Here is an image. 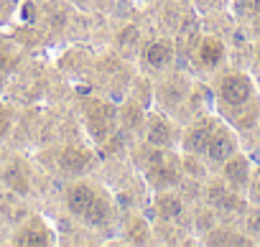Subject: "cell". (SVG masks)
Returning a JSON list of instances; mask_svg holds the SVG:
<instances>
[{
  "mask_svg": "<svg viewBox=\"0 0 260 247\" xmlns=\"http://www.w3.org/2000/svg\"><path fill=\"white\" fill-rule=\"evenodd\" d=\"M237 8L245 13V18L260 16V0H237Z\"/></svg>",
  "mask_w": 260,
  "mask_h": 247,
  "instance_id": "20",
  "label": "cell"
},
{
  "mask_svg": "<svg viewBox=\"0 0 260 247\" xmlns=\"http://www.w3.org/2000/svg\"><path fill=\"white\" fill-rule=\"evenodd\" d=\"M8 69H11V59H8L3 51H0V79H3V77L8 74Z\"/></svg>",
  "mask_w": 260,
  "mask_h": 247,
  "instance_id": "22",
  "label": "cell"
},
{
  "mask_svg": "<svg viewBox=\"0 0 260 247\" xmlns=\"http://www.w3.org/2000/svg\"><path fill=\"white\" fill-rule=\"evenodd\" d=\"M197 61L202 69L209 72H219L227 64V46L219 36H202L199 46H197Z\"/></svg>",
  "mask_w": 260,
  "mask_h": 247,
  "instance_id": "9",
  "label": "cell"
},
{
  "mask_svg": "<svg viewBox=\"0 0 260 247\" xmlns=\"http://www.w3.org/2000/svg\"><path fill=\"white\" fill-rule=\"evenodd\" d=\"M120 120H122V125H125V128L138 130V128H143V122H146V112H143L141 104L130 102V104H125V107L120 110Z\"/></svg>",
  "mask_w": 260,
  "mask_h": 247,
  "instance_id": "17",
  "label": "cell"
},
{
  "mask_svg": "<svg viewBox=\"0 0 260 247\" xmlns=\"http://www.w3.org/2000/svg\"><path fill=\"white\" fill-rule=\"evenodd\" d=\"M92 163H94V156L84 146H67L59 153V171L72 179H82L92 168Z\"/></svg>",
  "mask_w": 260,
  "mask_h": 247,
  "instance_id": "8",
  "label": "cell"
},
{
  "mask_svg": "<svg viewBox=\"0 0 260 247\" xmlns=\"http://www.w3.org/2000/svg\"><path fill=\"white\" fill-rule=\"evenodd\" d=\"M127 242H148V227L143 219H133V224L127 227Z\"/></svg>",
  "mask_w": 260,
  "mask_h": 247,
  "instance_id": "18",
  "label": "cell"
},
{
  "mask_svg": "<svg viewBox=\"0 0 260 247\" xmlns=\"http://www.w3.org/2000/svg\"><path fill=\"white\" fill-rule=\"evenodd\" d=\"M176 59V49L169 39H151L141 49V64L148 74H164L171 69Z\"/></svg>",
  "mask_w": 260,
  "mask_h": 247,
  "instance_id": "6",
  "label": "cell"
},
{
  "mask_svg": "<svg viewBox=\"0 0 260 247\" xmlns=\"http://www.w3.org/2000/svg\"><path fill=\"white\" fill-rule=\"evenodd\" d=\"M16 244H28V247H39V244H54V232L49 229L46 222L41 219H31L26 224H21L13 234Z\"/></svg>",
  "mask_w": 260,
  "mask_h": 247,
  "instance_id": "11",
  "label": "cell"
},
{
  "mask_svg": "<svg viewBox=\"0 0 260 247\" xmlns=\"http://www.w3.org/2000/svg\"><path fill=\"white\" fill-rule=\"evenodd\" d=\"M252 66L260 74V41H255V49H252Z\"/></svg>",
  "mask_w": 260,
  "mask_h": 247,
  "instance_id": "23",
  "label": "cell"
},
{
  "mask_svg": "<svg viewBox=\"0 0 260 247\" xmlns=\"http://www.w3.org/2000/svg\"><path fill=\"white\" fill-rule=\"evenodd\" d=\"M247 201H250L252 206H260V166H255V171H252V181H250Z\"/></svg>",
  "mask_w": 260,
  "mask_h": 247,
  "instance_id": "19",
  "label": "cell"
},
{
  "mask_svg": "<svg viewBox=\"0 0 260 247\" xmlns=\"http://www.w3.org/2000/svg\"><path fill=\"white\" fill-rule=\"evenodd\" d=\"M252 171H255L252 158L245 156L242 151H237L232 158H227V161L219 166V179H222L230 189H235L237 194L247 196V191H250V181H252Z\"/></svg>",
  "mask_w": 260,
  "mask_h": 247,
  "instance_id": "5",
  "label": "cell"
},
{
  "mask_svg": "<svg viewBox=\"0 0 260 247\" xmlns=\"http://www.w3.org/2000/svg\"><path fill=\"white\" fill-rule=\"evenodd\" d=\"M186 97H189V87H186L181 79H171V82H166V84L161 87V92H158L161 104H166L169 110H179V107H184Z\"/></svg>",
  "mask_w": 260,
  "mask_h": 247,
  "instance_id": "15",
  "label": "cell"
},
{
  "mask_svg": "<svg viewBox=\"0 0 260 247\" xmlns=\"http://www.w3.org/2000/svg\"><path fill=\"white\" fill-rule=\"evenodd\" d=\"M3 181L18 194V196H26L28 186H31V179H28V171L21 168V163H11L3 173Z\"/></svg>",
  "mask_w": 260,
  "mask_h": 247,
  "instance_id": "16",
  "label": "cell"
},
{
  "mask_svg": "<svg viewBox=\"0 0 260 247\" xmlns=\"http://www.w3.org/2000/svg\"><path fill=\"white\" fill-rule=\"evenodd\" d=\"M247 31H250V36H252L255 41H260V16L247 18Z\"/></svg>",
  "mask_w": 260,
  "mask_h": 247,
  "instance_id": "21",
  "label": "cell"
},
{
  "mask_svg": "<svg viewBox=\"0 0 260 247\" xmlns=\"http://www.w3.org/2000/svg\"><path fill=\"white\" fill-rule=\"evenodd\" d=\"M237 151H240V135H237V130L230 125L227 120H219L217 125H214V130H212V135H209V140H207V148H204L202 161H207V166H212V168H219Z\"/></svg>",
  "mask_w": 260,
  "mask_h": 247,
  "instance_id": "3",
  "label": "cell"
},
{
  "mask_svg": "<svg viewBox=\"0 0 260 247\" xmlns=\"http://www.w3.org/2000/svg\"><path fill=\"white\" fill-rule=\"evenodd\" d=\"M156 211H158V217L164 222H171V224H181L186 219V204L174 191H158V196H156Z\"/></svg>",
  "mask_w": 260,
  "mask_h": 247,
  "instance_id": "13",
  "label": "cell"
},
{
  "mask_svg": "<svg viewBox=\"0 0 260 247\" xmlns=\"http://www.w3.org/2000/svg\"><path fill=\"white\" fill-rule=\"evenodd\" d=\"M181 179H184V171L176 166V163H171L169 158L164 161V163H158V166H153V168H148L146 171V181H148V186L158 194V191H171V189H176L179 184H181Z\"/></svg>",
  "mask_w": 260,
  "mask_h": 247,
  "instance_id": "10",
  "label": "cell"
},
{
  "mask_svg": "<svg viewBox=\"0 0 260 247\" xmlns=\"http://www.w3.org/2000/svg\"><path fill=\"white\" fill-rule=\"evenodd\" d=\"M207 204L214 214H224V217H242L250 206L247 196L237 194L235 189H230L222 179L212 181L207 186Z\"/></svg>",
  "mask_w": 260,
  "mask_h": 247,
  "instance_id": "4",
  "label": "cell"
},
{
  "mask_svg": "<svg viewBox=\"0 0 260 247\" xmlns=\"http://www.w3.org/2000/svg\"><path fill=\"white\" fill-rule=\"evenodd\" d=\"M67 211L89 229H107L115 222V201L112 196L92 181L79 179L67 189L64 196Z\"/></svg>",
  "mask_w": 260,
  "mask_h": 247,
  "instance_id": "1",
  "label": "cell"
},
{
  "mask_svg": "<svg viewBox=\"0 0 260 247\" xmlns=\"http://www.w3.org/2000/svg\"><path fill=\"white\" fill-rule=\"evenodd\" d=\"M255 82H257V89H260V74H257V77H255Z\"/></svg>",
  "mask_w": 260,
  "mask_h": 247,
  "instance_id": "24",
  "label": "cell"
},
{
  "mask_svg": "<svg viewBox=\"0 0 260 247\" xmlns=\"http://www.w3.org/2000/svg\"><path fill=\"white\" fill-rule=\"evenodd\" d=\"M117 120H120V110L112 102L92 99L84 107V130L94 143H107L115 135Z\"/></svg>",
  "mask_w": 260,
  "mask_h": 247,
  "instance_id": "2",
  "label": "cell"
},
{
  "mask_svg": "<svg viewBox=\"0 0 260 247\" xmlns=\"http://www.w3.org/2000/svg\"><path fill=\"white\" fill-rule=\"evenodd\" d=\"M204 242L207 244H255V239L245 229H232V227H212Z\"/></svg>",
  "mask_w": 260,
  "mask_h": 247,
  "instance_id": "14",
  "label": "cell"
},
{
  "mask_svg": "<svg viewBox=\"0 0 260 247\" xmlns=\"http://www.w3.org/2000/svg\"><path fill=\"white\" fill-rule=\"evenodd\" d=\"M217 122H219V117H212V115L197 117L191 125H189V130L184 133V138H181V151L189 153V156L202 158L204 156V148H207V140H209V135H212Z\"/></svg>",
  "mask_w": 260,
  "mask_h": 247,
  "instance_id": "7",
  "label": "cell"
},
{
  "mask_svg": "<svg viewBox=\"0 0 260 247\" xmlns=\"http://www.w3.org/2000/svg\"><path fill=\"white\" fill-rule=\"evenodd\" d=\"M176 140H179V133H176L171 120H166V117H151L148 120V125H146V143L169 151L171 146H176Z\"/></svg>",
  "mask_w": 260,
  "mask_h": 247,
  "instance_id": "12",
  "label": "cell"
}]
</instances>
